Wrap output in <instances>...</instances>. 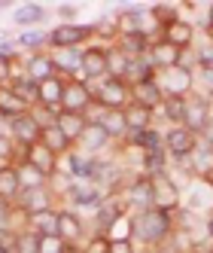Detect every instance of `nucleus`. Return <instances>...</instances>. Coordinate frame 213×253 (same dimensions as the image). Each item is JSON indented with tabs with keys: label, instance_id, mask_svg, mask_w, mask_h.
Wrapping results in <instances>:
<instances>
[{
	"label": "nucleus",
	"instance_id": "obj_1",
	"mask_svg": "<svg viewBox=\"0 0 213 253\" xmlns=\"http://www.w3.org/2000/svg\"><path fill=\"white\" fill-rule=\"evenodd\" d=\"M131 226H134V235H131V238L143 241L149 250H155V247H162L171 235H174V216L155 211V208H149V211L131 213Z\"/></svg>",
	"mask_w": 213,
	"mask_h": 253
},
{
	"label": "nucleus",
	"instance_id": "obj_2",
	"mask_svg": "<svg viewBox=\"0 0 213 253\" xmlns=\"http://www.w3.org/2000/svg\"><path fill=\"white\" fill-rule=\"evenodd\" d=\"M92 85V95L95 104L104 107V110H125L131 104V85L125 80H116V77H104L98 83H88Z\"/></svg>",
	"mask_w": 213,
	"mask_h": 253
},
{
	"label": "nucleus",
	"instance_id": "obj_3",
	"mask_svg": "<svg viewBox=\"0 0 213 253\" xmlns=\"http://www.w3.org/2000/svg\"><path fill=\"white\" fill-rule=\"evenodd\" d=\"M88 40H92V25L61 22L49 31V49H79Z\"/></svg>",
	"mask_w": 213,
	"mask_h": 253
},
{
	"label": "nucleus",
	"instance_id": "obj_4",
	"mask_svg": "<svg viewBox=\"0 0 213 253\" xmlns=\"http://www.w3.org/2000/svg\"><path fill=\"white\" fill-rule=\"evenodd\" d=\"M149 180H152V208L162 211V213L177 211V205H180V189H177L174 177L168 171H162V174H152Z\"/></svg>",
	"mask_w": 213,
	"mask_h": 253
},
{
	"label": "nucleus",
	"instance_id": "obj_5",
	"mask_svg": "<svg viewBox=\"0 0 213 253\" xmlns=\"http://www.w3.org/2000/svg\"><path fill=\"white\" fill-rule=\"evenodd\" d=\"M95 107V95H92V85L85 80H67L64 85V101H61V110L64 113H88Z\"/></svg>",
	"mask_w": 213,
	"mask_h": 253
},
{
	"label": "nucleus",
	"instance_id": "obj_6",
	"mask_svg": "<svg viewBox=\"0 0 213 253\" xmlns=\"http://www.w3.org/2000/svg\"><path fill=\"white\" fill-rule=\"evenodd\" d=\"M49 58L61 80H82V49H49Z\"/></svg>",
	"mask_w": 213,
	"mask_h": 253
},
{
	"label": "nucleus",
	"instance_id": "obj_7",
	"mask_svg": "<svg viewBox=\"0 0 213 253\" xmlns=\"http://www.w3.org/2000/svg\"><path fill=\"white\" fill-rule=\"evenodd\" d=\"M198 150V134H192L186 125H174V128L165 134V153L171 159H186Z\"/></svg>",
	"mask_w": 213,
	"mask_h": 253
},
{
	"label": "nucleus",
	"instance_id": "obj_8",
	"mask_svg": "<svg viewBox=\"0 0 213 253\" xmlns=\"http://www.w3.org/2000/svg\"><path fill=\"white\" fill-rule=\"evenodd\" d=\"M158 85H162L165 98H189L192 85H195V74L186 67H171L162 74V80H158Z\"/></svg>",
	"mask_w": 213,
	"mask_h": 253
},
{
	"label": "nucleus",
	"instance_id": "obj_9",
	"mask_svg": "<svg viewBox=\"0 0 213 253\" xmlns=\"http://www.w3.org/2000/svg\"><path fill=\"white\" fill-rule=\"evenodd\" d=\"M19 162H28V165H34L37 171H43L46 177H52V174L58 171V156L52 153L43 140H37V143H31V147H25Z\"/></svg>",
	"mask_w": 213,
	"mask_h": 253
},
{
	"label": "nucleus",
	"instance_id": "obj_10",
	"mask_svg": "<svg viewBox=\"0 0 213 253\" xmlns=\"http://www.w3.org/2000/svg\"><path fill=\"white\" fill-rule=\"evenodd\" d=\"M180 52H183V49H177L174 43H168V40L158 37V40H152V43H149L146 61L152 64V70H162V74H165V70H171V67L180 64Z\"/></svg>",
	"mask_w": 213,
	"mask_h": 253
},
{
	"label": "nucleus",
	"instance_id": "obj_11",
	"mask_svg": "<svg viewBox=\"0 0 213 253\" xmlns=\"http://www.w3.org/2000/svg\"><path fill=\"white\" fill-rule=\"evenodd\" d=\"M82 216L73 211V208H58V238L67 244V247H79V238H82Z\"/></svg>",
	"mask_w": 213,
	"mask_h": 253
},
{
	"label": "nucleus",
	"instance_id": "obj_12",
	"mask_svg": "<svg viewBox=\"0 0 213 253\" xmlns=\"http://www.w3.org/2000/svg\"><path fill=\"white\" fill-rule=\"evenodd\" d=\"M15 208L25 211L28 216L31 213H43V211H55V192H52L49 186H43V189H25L19 195V202H15Z\"/></svg>",
	"mask_w": 213,
	"mask_h": 253
},
{
	"label": "nucleus",
	"instance_id": "obj_13",
	"mask_svg": "<svg viewBox=\"0 0 213 253\" xmlns=\"http://www.w3.org/2000/svg\"><path fill=\"white\" fill-rule=\"evenodd\" d=\"M106 77V46H85L82 49V80L98 83Z\"/></svg>",
	"mask_w": 213,
	"mask_h": 253
},
{
	"label": "nucleus",
	"instance_id": "obj_14",
	"mask_svg": "<svg viewBox=\"0 0 213 253\" xmlns=\"http://www.w3.org/2000/svg\"><path fill=\"white\" fill-rule=\"evenodd\" d=\"M125 202L134 211H149L152 208V180L146 174H137L125 186Z\"/></svg>",
	"mask_w": 213,
	"mask_h": 253
},
{
	"label": "nucleus",
	"instance_id": "obj_15",
	"mask_svg": "<svg viewBox=\"0 0 213 253\" xmlns=\"http://www.w3.org/2000/svg\"><path fill=\"white\" fill-rule=\"evenodd\" d=\"M9 137L15 140V147H19V150H25V147H31V143H37L43 137V128L28 113V116H19V119L9 122Z\"/></svg>",
	"mask_w": 213,
	"mask_h": 253
},
{
	"label": "nucleus",
	"instance_id": "obj_16",
	"mask_svg": "<svg viewBox=\"0 0 213 253\" xmlns=\"http://www.w3.org/2000/svg\"><path fill=\"white\" fill-rule=\"evenodd\" d=\"M76 143H79V153H85V156H98L101 150H106V147L113 143V137L104 131L101 122H88L85 131H82V137H79Z\"/></svg>",
	"mask_w": 213,
	"mask_h": 253
},
{
	"label": "nucleus",
	"instance_id": "obj_17",
	"mask_svg": "<svg viewBox=\"0 0 213 253\" xmlns=\"http://www.w3.org/2000/svg\"><path fill=\"white\" fill-rule=\"evenodd\" d=\"M183 125H186L192 134H201L207 125H210V101L207 98H189Z\"/></svg>",
	"mask_w": 213,
	"mask_h": 253
},
{
	"label": "nucleus",
	"instance_id": "obj_18",
	"mask_svg": "<svg viewBox=\"0 0 213 253\" xmlns=\"http://www.w3.org/2000/svg\"><path fill=\"white\" fill-rule=\"evenodd\" d=\"M131 101H134V104H143V107H149V110L155 113L158 107L165 104V92H162V85H158V80L152 77V80H146V83H137V85H131Z\"/></svg>",
	"mask_w": 213,
	"mask_h": 253
},
{
	"label": "nucleus",
	"instance_id": "obj_19",
	"mask_svg": "<svg viewBox=\"0 0 213 253\" xmlns=\"http://www.w3.org/2000/svg\"><path fill=\"white\" fill-rule=\"evenodd\" d=\"M64 85H67V80H61L58 74H55V77H49L46 83H40V95H37V104H40V107H46V110H55V113H61Z\"/></svg>",
	"mask_w": 213,
	"mask_h": 253
},
{
	"label": "nucleus",
	"instance_id": "obj_20",
	"mask_svg": "<svg viewBox=\"0 0 213 253\" xmlns=\"http://www.w3.org/2000/svg\"><path fill=\"white\" fill-rule=\"evenodd\" d=\"M22 195V180H19V165H3L0 168V202L15 205Z\"/></svg>",
	"mask_w": 213,
	"mask_h": 253
},
{
	"label": "nucleus",
	"instance_id": "obj_21",
	"mask_svg": "<svg viewBox=\"0 0 213 253\" xmlns=\"http://www.w3.org/2000/svg\"><path fill=\"white\" fill-rule=\"evenodd\" d=\"M28 113H31V104H25L9 85L0 88V119L12 122V119H19V116H28Z\"/></svg>",
	"mask_w": 213,
	"mask_h": 253
},
{
	"label": "nucleus",
	"instance_id": "obj_22",
	"mask_svg": "<svg viewBox=\"0 0 213 253\" xmlns=\"http://www.w3.org/2000/svg\"><path fill=\"white\" fill-rule=\"evenodd\" d=\"M162 40L174 43L177 49H192V40H195V28L186 22V19H177L174 25H168L162 31Z\"/></svg>",
	"mask_w": 213,
	"mask_h": 253
},
{
	"label": "nucleus",
	"instance_id": "obj_23",
	"mask_svg": "<svg viewBox=\"0 0 213 253\" xmlns=\"http://www.w3.org/2000/svg\"><path fill=\"white\" fill-rule=\"evenodd\" d=\"M25 70H28V77L34 83H46L49 77H55V67H52V58H49V52H37V55H28L25 58Z\"/></svg>",
	"mask_w": 213,
	"mask_h": 253
},
{
	"label": "nucleus",
	"instance_id": "obj_24",
	"mask_svg": "<svg viewBox=\"0 0 213 253\" xmlns=\"http://www.w3.org/2000/svg\"><path fill=\"white\" fill-rule=\"evenodd\" d=\"M122 113H125V122H128V134L143 131V128H152V110H149V107L134 104V101H131Z\"/></svg>",
	"mask_w": 213,
	"mask_h": 253
},
{
	"label": "nucleus",
	"instance_id": "obj_25",
	"mask_svg": "<svg viewBox=\"0 0 213 253\" xmlns=\"http://www.w3.org/2000/svg\"><path fill=\"white\" fill-rule=\"evenodd\" d=\"M85 125H88V116L85 113H58V128L64 131V137L70 140V143H76L79 137H82V131H85Z\"/></svg>",
	"mask_w": 213,
	"mask_h": 253
},
{
	"label": "nucleus",
	"instance_id": "obj_26",
	"mask_svg": "<svg viewBox=\"0 0 213 253\" xmlns=\"http://www.w3.org/2000/svg\"><path fill=\"white\" fill-rule=\"evenodd\" d=\"M43 19H46V6L43 3H22V6H15V12H12V22L28 28V31L37 28Z\"/></svg>",
	"mask_w": 213,
	"mask_h": 253
},
{
	"label": "nucleus",
	"instance_id": "obj_27",
	"mask_svg": "<svg viewBox=\"0 0 213 253\" xmlns=\"http://www.w3.org/2000/svg\"><path fill=\"white\" fill-rule=\"evenodd\" d=\"M28 232H34V235H58V208L55 211H43V213H31L28 216Z\"/></svg>",
	"mask_w": 213,
	"mask_h": 253
},
{
	"label": "nucleus",
	"instance_id": "obj_28",
	"mask_svg": "<svg viewBox=\"0 0 213 253\" xmlns=\"http://www.w3.org/2000/svg\"><path fill=\"white\" fill-rule=\"evenodd\" d=\"M116 46L125 52V55L134 61V58H146V52H149V37L146 34H125V37H119Z\"/></svg>",
	"mask_w": 213,
	"mask_h": 253
},
{
	"label": "nucleus",
	"instance_id": "obj_29",
	"mask_svg": "<svg viewBox=\"0 0 213 253\" xmlns=\"http://www.w3.org/2000/svg\"><path fill=\"white\" fill-rule=\"evenodd\" d=\"M98 122L104 125V131L110 134L113 140H119V137L128 134V122H125V113H122V110H101V119Z\"/></svg>",
	"mask_w": 213,
	"mask_h": 253
},
{
	"label": "nucleus",
	"instance_id": "obj_30",
	"mask_svg": "<svg viewBox=\"0 0 213 253\" xmlns=\"http://www.w3.org/2000/svg\"><path fill=\"white\" fill-rule=\"evenodd\" d=\"M128 64H131V58H128V55H125V52H122L116 43H113V46H106V77L125 80Z\"/></svg>",
	"mask_w": 213,
	"mask_h": 253
},
{
	"label": "nucleus",
	"instance_id": "obj_31",
	"mask_svg": "<svg viewBox=\"0 0 213 253\" xmlns=\"http://www.w3.org/2000/svg\"><path fill=\"white\" fill-rule=\"evenodd\" d=\"M131 143L140 147L143 153H162L165 150V134H158L155 128H143V131H134Z\"/></svg>",
	"mask_w": 213,
	"mask_h": 253
},
{
	"label": "nucleus",
	"instance_id": "obj_32",
	"mask_svg": "<svg viewBox=\"0 0 213 253\" xmlns=\"http://www.w3.org/2000/svg\"><path fill=\"white\" fill-rule=\"evenodd\" d=\"M40 140H43V143H46V147H49L52 153H55L58 159H64V156H67L70 150H73V143H70V140L64 137V131L58 128V125H52V128H46Z\"/></svg>",
	"mask_w": 213,
	"mask_h": 253
},
{
	"label": "nucleus",
	"instance_id": "obj_33",
	"mask_svg": "<svg viewBox=\"0 0 213 253\" xmlns=\"http://www.w3.org/2000/svg\"><path fill=\"white\" fill-rule=\"evenodd\" d=\"M19 180H22V192L25 189H43V186H49V177L43 171H37L34 165H28V162H19Z\"/></svg>",
	"mask_w": 213,
	"mask_h": 253
},
{
	"label": "nucleus",
	"instance_id": "obj_34",
	"mask_svg": "<svg viewBox=\"0 0 213 253\" xmlns=\"http://www.w3.org/2000/svg\"><path fill=\"white\" fill-rule=\"evenodd\" d=\"M9 88H12V92L15 95H19L25 104H31V107H37V95H40V85L37 83H34L28 74L25 77H15L12 83H9Z\"/></svg>",
	"mask_w": 213,
	"mask_h": 253
},
{
	"label": "nucleus",
	"instance_id": "obj_35",
	"mask_svg": "<svg viewBox=\"0 0 213 253\" xmlns=\"http://www.w3.org/2000/svg\"><path fill=\"white\" fill-rule=\"evenodd\" d=\"M186 104H189V98H165V104L158 107V110L165 113V119L171 125H183V119H186Z\"/></svg>",
	"mask_w": 213,
	"mask_h": 253
},
{
	"label": "nucleus",
	"instance_id": "obj_36",
	"mask_svg": "<svg viewBox=\"0 0 213 253\" xmlns=\"http://www.w3.org/2000/svg\"><path fill=\"white\" fill-rule=\"evenodd\" d=\"M92 37H101L106 43H116L119 40V25H116V15H106V19L92 22Z\"/></svg>",
	"mask_w": 213,
	"mask_h": 253
},
{
	"label": "nucleus",
	"instance_id": "obj_37",
	"mask_svg": "<svg viewBox=\"0 0 213 253\" xmlns=\"http://www.w3.org/2000/svg\"><path fill=\"white\" fill-rule=\"evenodd\" d=\"M131 235H134V226H131V213L125 216H119V220L106 229V238L110 241H131Z\"/></svg>",
	"mask_w": 213,
	"mask_h": 253
},
{
	"label": "nucleus",
	"instance_id": "obj_38",
	"mask_svg": "<svg viewBox=\"0 0 213 253\" xmlns=\"http://www.w3.org/2000/svg\"><path fill=\"white\" fill-rule=\"evenodd\" d=\"M19 153H15V140L9 134H0V168L3 165H19Z\"/></svg>",
	"mask_w": 213,
	"mask_h": 253
},
{
	"label": "nucleus",
	"instance_id": "obj_39",
	"mask_svg": "<svg viewBox=\"0 0 213 253\" xmlns=\"http://www.w3.org/2000/svg\"><path fill=\"white\" fill-rule=\"evenodd\" d=\"M15 253H40V235L34 232H19V238H15Z\"/></svg>",
	"mask_w": 213,
	"mask_h": 253
},
{
	"label": "nucleus",
	"instance_id": "obj_40",
	"mask_svg": "<svg viewBox=\"0 0 213 253\" xmlns=\"http://www.w3.org/2000/svg\"><path fill=\"white\" fill-rule=\"evenodd\" d=\"M67 244L58 238V235H40V253H64Z\"/></svg>",
	"mask_w": 213,
	"mask_h": 253
},
{
	"label": "nucleus",
	"instance_id": "obj_41",
	"mask_svg": "<svg viewBox=\"0 0 213 253\" xmlns=\"http://www.w3.org/2000/svg\"><path fill=\"white\" fill-rule=\"evenodd\" d=\"M82 253H110V238L95 232V238H88V244L82 247Z\"/></svg>",
	"mask_w": 213,
	"mask_h": 253
},
{
	"label": "nucleus",
	"instance_id": "obj_42",
	"mask_svg": "<svg viewBox=\"0 0 213 253\" xmlns=\"http://www.w3.org/2000/svg\"><path fill=\"white\" fill-rule=\"evenodd\" d=\"M12 216H15V205L0 202V235H3V232H12Z\"/></svg>",
	"mask_w": 213,
	"mask_h": 253
},
{
	"label": "nucleus",
	"instance_id": "obj_43",
	"mask_svg": "<svg viewBox=\"0 0 213 253\" xmlns=\"http://www.w3.org/2000/svg\"><path fill=\"white\" fill-rule=\"evenodd\" d=\"M198 83L204 85V92L213 98V70H210V67H201V74H198ZM210 98H207V101H210Z\"/></svg>",
	"mask_w": 213,
	"mask_h": 253
},
{
	"label": "nucleus",
	"instance_id": "obj_44",
	"mask_svg": "<svg viewBox=\"0 0 213 253\" xmlns=\"http://www.w3.org/2000/svg\"><path fill=\"white\" fill-rule=\"evenodd\" d=\"M110 253H137L134 241H110Z\"/></svg>",
	"mask_w": 213,
	"mask_h": 253
},
{
	"label": "nucleus",
	"instance_id": "obj_45",
	"mask_svg": "<svg viewBox=\"0 0 213 253\" xmlns=\"http://www.w3.org/2000/svg\"><path fill=\"white\" fill-rule=\"evenodd\" d=\"M198 64H201V67H210V70H213V46H204V49L198 52Z\"/></svg>",
	"mask_w": 213,
	"mask_h": 253
},
{
	"label": "nucleus",
	"instance_id": "obj_46",
	"mask_svg": "<svg viewBox=\"0 0 213 253\" xmlns=\"http://www.w3.org/2000/svg\"><path fill=\"white\" fill-rule=\"evenodd\" d=\"M76 12H79V9H76L73 3H61V6H58V15H61V19H73Z\"/></svg>",
	"mask_w": 213,
	"mask_h": 253
},
{
	"label": "nucleus",
	"instance_id": "obj_47",
	"mask_svg": "<svg viewBox=\"0 0 213 253\" xmlns=\"http://www.w3.org/2000/svg\"><path fill=\"white\" fill-rule=\"evenodd\" d=\"M207 40H210V46H213V25H207Z\"/></svg>",
	"mask_w": 213,
	"mask_h": 253
},
{
	"label": "nucleus",
	"instance_id": "obj_48",
	"mask_svg": "<svg viewBox=\"0 0 213 253\" xmlns=\"http://www.w3.org/2000/svg\"><path fill=\"white\" fill-rule=\"evenodd\" d=\"M207 232H210V238H213V216L207 220Z\"/></svg>",
	"mask_w": 213,
	"mask_h": 253
},
{
	"label": "nucleus",
	"instance_id": "obj_49",
	"mask_svg": "<svg viewBox=\"0 0 213 253\" xmlns=\"http://www.w3.org/2000/svg\"><path fill=\"white\" fill-rule=\"evenodd\" d=\"M146 253H158V250H146Z\"/></svg>",
	"mask_w": 213,
	"mask_h": 253
},
{
	"label": "nucleus",
	"instance_id": "obj_50",
	"mask_svg": "<svg viewBox=\"0 0 213 253\" xmlns=\"http://www.w3.org/2000/svg\"><path fill=\"white\" fill-rule=\"evenodd\" d=\"M204 253H213V247H210V250H204Z\"/></svg>",
	"mask_w": 213,
	"mask_h": 253
}]
</instances>
